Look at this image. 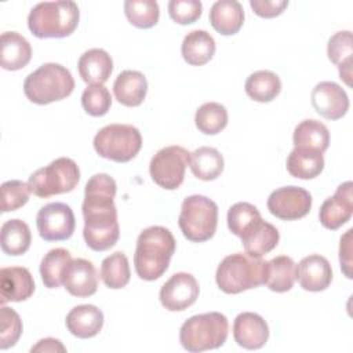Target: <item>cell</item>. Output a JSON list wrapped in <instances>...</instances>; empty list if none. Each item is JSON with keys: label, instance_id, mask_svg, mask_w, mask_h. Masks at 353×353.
<instances>
[{"label": "cell", "instance_id": "10", "mask_svg": "<svg viewBox=\"0 0 353 353\" xmlns=\"http://www.w3.org/2000/svg\"><path fill=\"white\" fill-rule=\"evenodd\" d=\"M189 156L190 153L179 145H171L160 149L152 157L149 164L152 181L167 190L178 189L185 179Z\"/></svg>", "mask_w": 353, "mask_h": 353}, {"label": "cell", "instance_id": "39", "mask_svg": "<svg viewBox=\"0 0 353 353\" xmlns=\"http://www.w3.org/2000/svg\"><path fill=\"white\" fill-rule=\"evenodd\" d=\"M259 210L245 201L233 204L228 211V228L229 230L240 237L254 222L261 219Z\"/></svg>", "mask_w": 353, "mask_h": 353}, {"label": "cell", "instance_id": "33", "mask_svg": "<svg viewBox=\"0 0 353 353\" xmlns=\"http://www.w3.org/2000/svg\"><path fill=\"white\" fill-rule=\"evenodd\" d=\"M296 280V265L292 258L279 255L268 262L266 285L274 292H287Z\"/></svg>", "mask_w": 353, "mask_h": 353}, {"label": "cell", "instance_id": "13", "mask_svg": "<svg viewBox=\"0 0 353 353\" xmlns=\"http://www.w3.org/2000/svg\"><path fill=\"white\" fill-rule=\"evenodd\" d=\"M200 294V287L194 276L179 272L172 274L161 287L159 298L161 305L170 312H182L192 306Z\"/></svg>", "mask_w": 353, "mask_h": 353}, {"label": "cell", "instance_id": "27", "mask_svg": "<svg viewBox=\"0 0 353 353\" xmlns=\"http://www.w3.org/2000/svg\"><path fill=\"white\" fill-rule=\"evenodd\" d=\"M292 142L295 148L324 153L330 145V131L321 121L306 119L295 127Z\"/></svg>", "mask_w": 353, "mask_h": 353}, {"label": "cell", "instance_id": "4", "mask_svg": "<svg viewBox=\"0 0 353 353\" xmlns=\"http://www.w3.org/2000/svg\"><path fill=\"white\" fill-rule=\"evenodd\" d=\"M80 19L74 1H43L36 4L28 15V28L39 39H62L70 36Z\"/></svg>", "mask_w": 353, "mask_h": 353}, {"label": "cell", "instance_id": "41", "mask_svg": "<svg viewBox=\"0 0 353 353\" xmlns=\"http://www.w3.org/2000/svg\"><path fill=\"white\" fill-rule=\"evenodd\" d=\"M22 334V321L19 314L8 307L1 306L0 312V349L12 347Z\"/></svg>", "mask_w": 353, "mask_h": 353}, {"label": "cell", "instance_id": "16", "mask_svg": "<svg viewBox=\"0 0 353 353\" xmlns=\"http://www.w3.org/2000/svg\"><path fill=\"white\" fill-rule=\"evenodd\" d=\"M62 284L66 291L77 298H87L98 290V273L91 261L72 259L63 272Z\"/></svg>", "mask_w": 353, "mask_h": 353}, {"label": "cell", "instance_id": "25", "mask_svg": "<svg viewBox=\"0 0 353 353\" xmlns=\"http://www.w3.org/2000/svg\"><path fill=\"white\" fill-rule=\"evenodd\" d=\"M216 50L214 37L207 30H192L182 41L181 52L183 59L193 66H201L211 61Z\"/></svg>", "mask_w": 353, "mask_h": 353}, {"label": "cell", "instance_id": "12", "mask_svg": "<svg viewBox=\"0 0 353 353\" xmlns=\"http://www.w3.org/2000/svg\"><path fill=\"white\" fill-rule=\"evenodd\" d=\"M312 208L310 193L295 185L273 190L268 199V210L283 221H295L306 216Z\"/></svg>", "mask_w": 353, "mask_h": 353}, {"label": "cell", "instance_id": "44", "mask_svg": "<svg viewBox=\"0 0 353 353\" xmlns=\"http://www.w3.org/2000/svg\"><path fill=\"white\" fill-rule=\"evenodd\" d=\"M352 232L353 229H347L346 233L341 237L339 244V262L343 274L347 279H352Z\"/></svg>", "mask_w": 353, "mask_h": 353}, {"label": "cell", "instance_id": "22", "mask_svg": "<svg viewBox=\"0 0 353 353\" xmlns=\"http://www.w3.org/2000/svg\"><path fill=\"white\" fill-rule=\"evenodd\" d=\"M77 69L87 84H103L112 74L113 61L105 50L91 48L79 58Z\"/></svg>", "mask_w": 353, "mask_h": 353}, {"label": "cell", "instance_id": "23", "mask_svg": "<svg viewBox=\"0 0 353 353\" xmlns=\"http://www.w3.org/2000/svg\"><path fill=\"white\" fill-rule=\"evenodd\" d=\"M148 92V81L138 70H123L113 83V94L119 103L134 108L139 106Z\"/></svg>", "mask_w": 353, "mask_h": 353}, {"label": "cell", "instance_id": "31", "mask_svg": "<svg viewBox=\"0 0 353 353\" xmlns=\"http://www.w3.org/2000/svg\"><path fill=\"white\" fill-rule=\"evenodd\" d=\"M32 243V233L26 222L21 219H8L1 225L0 244L7 255L18 256L25 254Z\"/></svg>", "mask_w": 353, "mask_h": 353}, {"label": "cell", "instance_id": "34", "mask_svg": "<svg viewBox=\"0 0 353 353\" xmlns=\"http://www.w3.org/2000/svg\"><path fill=\"white\" fill-rule=\"evenodd\" d=\"M70 261V252L65 248H52L43 256L40 276L47 288H58L62 284L63 272Z\"/></svg>", "mask_w": 353, "mask_h": 353}, {"label": "cell", "instance_id": "2", "mask_svg": "<svg viewBox=\"0 0 353 353\" xmlns=\"http://www.w3.org/2000/svg\"><path fill=\"white\" fill-rule=\"evenodd\" d=\"M175 248V237L167 228L150 226L143 229L137 239L134 254V266L139 279L153 281L161 277L168 269Z\"/></svg>", "mask_w": 353, "mask_h": 353}, {"label": "cell", "instance_id": "7", "mask_svg": "<svg viewBox=\"0 0 353 353\" xmlns=\"http://www.w3.org/2000/svg\"><path fill=\"white\" fill-rule=\"evenodd\" d=\"M178 225L182 234L193 243L210 240L218 226V205L201 194H192L182 201Z\"/></svg>", "mask_w": 353, "mask_h": 353}, {"label": "cell", "instance_id": "17", "mask_svg": "<svg viewBox=\"0 0 353 353\" xmlns=\"http://www.w3.org/2000/svg\"><path fill=\"white\" fill-rule=\"evenodd\" d=\"M233 338L244 349H261L269 339L268 323L258 313L243 312L234 319Z\"/></svg>", "mask_w": 353, "mask_h": 353}, {"label": "cell", "instance_id": "8", "mask_svg": "<svg viewBox=\"0 0 353 353\" xmlns=\"http://www.w3.org/2000/svg\"><path fill=\"white\" fill-rule=\"evenodd\" d=\"M95 152L108 160L127 163L132 160L142 148V135L131 124H109L94 137Z\"/></svg>", "mask_w": 353, "mask_h": 353}, {"label": "cell", "instance_id": "21", "mask_svg": "<svg viewBox=\"0 0 353 353\" xmlns=\"http://www.w3.org/2000/svg\"><path fill=\"white\" fill-rule=\"evenodd\" d=\"M65 324L72 335L80 339L92 338L103 327V313L95 305H79L66 314Z\"/></svg>", "mask_w": 353, "mask_h": 353}, {"label": "cell", "instance_id": "37", "mask_svg": "<svg viewBox=\"0 0 353 353\" xmlns=\"http://www.w3.org/2000/svg\"><path fill=\"white\" fill-rule=\"evenodd\" d=\"M124 14L135 28L149 29L159 22L160 10L157 1L153 0H127L124 1Z\"/></svg>", "mask_w": 353, "mask_h": 353}, {"label": "cell", "instance_id": "36", "mask_svg": "<svg viewBox=\"0 0 353 353\" xmlns=\"http://www.w3.org/2000/svg\"><path fill=\"white\" fill-rule=\"evenodd\" d=\"M228 110L218 102H205L197 110L194 116V124L197 130L205 135H215L228 125Z\"/></svg>", "mask_w": 353, "mask_h": 353}, {"label": "cell", "instance_id": "29", "mask_svg": "<svg viewBox=\"0 0 353 353\" xmlns=\"http://www.w3.org/2000/svg\"><path fill=\"white\" fill-rule=\"evenodd\" d=\"M287 171L298 179H313L324 168L323 153L309 149L294 148L287 157Z\"/></svg>", "mask_w": 353, "mask_h": 353}, {"label": "cell", "instance_id": "19", "mask_svg": "<svg viewBox=\"0 0 353 353\" xmlns=\"http://www.w3.org/2000/svg\"><path fill=\"white\" fill-rule=\"evenodd\" d=\"M296 279L305 291H324L332 281V269L327 258L312 254L298 263Z\"/></svg>", "mask_w": 353, "mask_h": 353}, {"label": "cell", "instance_id": "9", "mask_svg": "<svg viewBox=\"0 0 353 353\" xmlns=\"http://www.w3.org/2000/svg\"><path fill=\"white\" fill-rule=\"evenodd\" d=\"M80 181V170L74 160L59 157L48 165L36 170L28 181L33 194L47 199L54 194L72 192Z\"/></svg>", "mask_w": 353, "mask_h": 353}, {"label": "cell", "instance_id": "26", "mask_svg": "<svg viewBox=\"0 0 353 353\" xmlns=\"http://www.w3.org/2000/svg\"><path fill=\"white\" fill-rule=\"evenodd\" d=\"M32 58L29 41L17 32L1 33V68L6 70H19Z\"/></svg>", "mask_w": 353, "mask_h": 353}, {"label": "cell", "instance_id": "43", "mask_svg": "<svg viewBox=\"0 0 353 353\" xmlns=\"http://www.w3.org/2000/svg\"><path fill=\"white\" fill-rule=\"evenodd\" d=\"M252 11L261 18H274L280 15L288 6L287 0H251Z\"/></svg>", "mask_w": 353, "mask_h": 353}, {"label": "cell", "instance_id": "20", "mask_svg": "<svg viewBox=\"0 0 353 353\" xmlns=\"http://www.w3.org/2000/svg\"><path fill=\"white\" fill-rule=\"evenodd\" d=\"M241 244L245 254L256 258H262L265 254L276 248L280 240V233L272 223L262 218L254 222L241 236Z\"/></svg>", "mask_w": 353, "mask_h": 353}, {"label": "cell", "instance_id": "35", "mask_svg": "<svg viewBox=\"0 0 353 353\" xmlns=\"http://www.w3.org/2000/svg\"><path fill=\"white\" fill-rule=\"evenodd\" d=\"M131 270L128 265V258L124 252L117 251L110 254L102 261L101 265V279L108 288L120 290L124 288L130 281Z\"/></svg>", "mask_w": 353, "mask_h": 353}, {"label": "cell", "instance_id": "14", "mask_svg": "<svg viewBox=\"0 0 353 353\" xmlns=\"http://www.w3.org/2000/svg\"><path fill=\"white\" fill-rule=\"evenodd\" d=\"M353 214V183L346 181L341 183L334 196L328 197L320 207V223L330 230H336L345 225Z\"/></svg>", "mask_w": 353, "mask_h": 353}, {"label": "cell", "instance_id": "45", "mask_svg": "<svg viewBox=\"0 0 353 353\" xmlns=\"http://www.w3.org/2000/svg\"><path fill=\"white\" fill-rule=\"evenodd\" d=\"M32 353L34 352H44V353H57V352H66V347L61 343L59 339L55 338H44L40 339L34 346L30 349Z\"/></svg>", "mask_w": 353, "mask_h": 353}, {"label": "cell", "instance_id": "32", "mask_svg": "<svg viewBox=\"0 0 353 353\" xmlns=\"http://www.w3.org/2000/svg\"><path fill=\"white\" fill-rule=\"evenodd\" d=\"M244 88L251 99L256 102H270L280 94L281 80L270 70H256L247 77Z\"/></svg>", "mask_w": 353, "mask_h": 353}, {"label": "cell", "instance_id": "38", "mask_svg": "<svg viewBox=\"0 0 353 353\" xmlns=\"http://www.w3.org/2000/svg\"><path fill=\"white\" fill-rule=\"evenodd\" d=\"M81 105L90 116H105L112 106L110 92L103 84H90L81 94Z\"/></svg>", "mask_w": 353, "mask_h": 353}, {"label": "cell", "instance_id": "30", "mask_svg": "<svg viewBox=\"0 0 353 353\" xmlns=\"http://www.w3.org/2000/svg\"><path fill=\"white\" fill-rule=\"evenodd\" d=\"M189 165L197 179L214 181L222 174L225 163L218 149L201 146L190 153Z\"/></svg>", "mask_w": 353, "mask_h": 353}, {"label": "cell", "instance_id": "11", "mask_svg": "<svg viewBox=\"0 0 353 353\" xmlns=\"http://www.w3.org/2000/svg\"><path fill=\"white\" fill-rule=\"evenodd\" d=\"M40 237L46 241H62L72 237L76 219L72 208L65 203H48L41 207L36 216Z\"/></svg>", "mask_w": 353, "mask_h": 353}, {"label": "cell", "instance_id": "6", "mask_svg": "<svg viewBox=\"0 0 353 353\" xmlns=\"http://www.w3.org/2000/svg\"><path fill=\"white\" fill-rule=\"evenodd\" d=\"M229 334L225 314L208 312L188 319L179 330V342L188 352L197 353L221 347Z\"/></svg>", "mask_w": 353, "mask_h": 353}, {"label": "cell", "instance_id": "28", "mask_svg": "<svg viewBox=\"0 0 353 353\" xmlns=\"http://www.w3.org/2000/svg\"><path fill=\"white\" fill-rule=\"evenodd\" d=\"M352 32L341 30L330 37L327 46L328 59L338 68L339 77L347 85H350L352 77Z\"/></svg>", "mask_w": 353, "mask_h": 353}, {"label": "cell", "instance_id": "5", "mask_svg": "<svg viewBox=\"0 0 353 353\" xmlns=\"http://www.w3.org/2000/svg\"><path fill=\"white\" fill-rule=\"evenodd\" d=\"M74 90L72 73L62 65L48 62L29 73L23 81L26 98L37 105L65 99Z\"/></svg>", "mask_w": 353, "mask_h": 353}, {"label": "cell", "instance_id": "1", "mask_svg": "<svg viewBox=\"0 0 353 353\" xmlns=\"http://www.w3.org/2000/svg\"><path fill=\"white\" fill-rule=\"evenodd\" d=\"M116 190V181L108 174H95L85 183L81 205L84 216L83 237L92 251H106L120 237L117 208L114 205Z\"/></svg>", "mask_w": 353, "mask_h": 353}, {"label": "cell", "instance_id": "40", "mask_svg": "<svg viewBox=\"0 0 353 353\" xmlns=\"http://www.w3.org/2000/svg\"><path fill=\"white\" fill-rule=\"evenodd\" d=\"M32 190L28 183L11 179L1 183V211H15L21 207H23L30 196Z\"/></svg>", "mask_w": 353, "mask_h": 353}, {"label": "cell", "instance_id": "42", "mask_svg": "<svg viewBox=\"0 0 353 353\" xmlns=\"http://www.w3.org/2000/svg\"><path fill=\"white\" fill-rule=\"evenodd\" d=\"M203 11L199 0H171L168 3V14L171 19L181 25L196 22Z\"/></svg>", "mask_w": 353, "mask_h": 353}, {"label": "cell", "instance_id": "24", "mask_svg": "<svg viewBox=\"0 0 353 353\" xmlns=\"http://www.w3.org/2000/svg\"><path fill=\"white\" fill-rule=\"evenodd\" d=\"M210 23L219 34H236L244 23L243 6L236 0L215 1L210 10Z\"/></svg>", "mask_w": 353, "mask_h": 353}, {"label": "cell", "instance_id": "18", "mask_svg": "<svg viewBox=\"0 0 353 353\" xmlns=\"http://www.w3.org/2000/svg\"><path fill=\"white\" fill-rule=\"evenodd\" d=\"M34 292V280L30 272L22 266H8L0 270L1 305L7 302H22Z\"/></svg>", "mask_w": 353, "mask_h": 353}, {"label": "cell", "instance_id": "3", "mask_svg": "<svg viewBox=\"0 0 353 353\" xmlns=\"http://www.w3.org/2000/svg\"><path fill=\"white\" fill-rule=\"evenodd\" d=\"M268 262L262 258L236 252L225 256L216 268L215 280L225 294H240L266 284Z\"/></svg>", "mask_w": 353, "mask_h": 353}, {"label": "cell", "instance_id": "15", "mask_svg": "<svg viewBox=\"0 0 353 353\" xmlns=\"http://www.w3.org/2000/svg\"><path fill=\"white\" fill-rule=\"evenodd\" d=\"M312 105L324 119L339 120L349 110V98L339 84L334 81H320L312 90Z\"/></svg>", "mask_w": 353, "mask_h": 353}]
</instances>
